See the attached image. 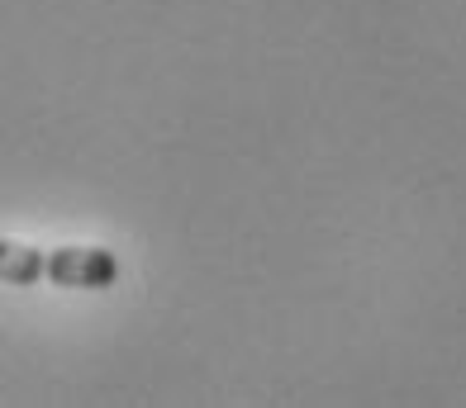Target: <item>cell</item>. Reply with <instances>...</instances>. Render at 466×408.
I'll return each instance as SVG.
<instances>
[{
	"instance_id": "cell-1",
	"label": "cell",
	"mask_w": 466,
	"mask_h": 408,
	"mask_svg": "<svg viewBox=\"0 0 466 408\" xmlns=\"http://www.w3.org/2000/svg\"><path fill=\"white\" fill-rule=\"evenodd\" d=\"M44 275L67 290H110L119 281V256L105 247H57L48 252Z\"/></svg>"
},
{
	"instance_id": "cell-2",
	"label": "cell",
	"mask_w": 466,
	"mask_h": 408,
	"mask_svg": "<svg viewBox=\"0 0 466 408\" xmlns=\"http://www.w3.org/2000/svg\"><path fill=\"white\" fill-rule=\"evenodd\" d=\"M44 266H48V252L0 238V281H10V285H34V281H44Z\"/></svg>"
}]
</instances>
